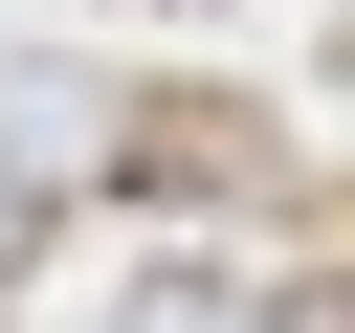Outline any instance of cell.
Returning a JSON list of instances; mask_svg holds the SVG:
<instances>
[{"label":"cell","instance_id":"6da1fadb","mask_svg":"<svg viewBox=\"0 0 355 333\" xmlns=\"http://www.w3.org/2000/svg\"><path fill=\"white\" fill-rule=\"evenodd\" d=\"M133 155V111L89 89V67H0V200H67V178H111Z\"/></svg>","mask_w":355,"mask_h":333},{"label":"cell","instance_id":"7a4b0ae2","mask_svg":"<svg viewBox=\"0 0 355 333\" xmlns=\"http://www.w3.org/2000/svg\"><path fill=\"white\" fill-rule=\"evenodd\" d=\"M111 333H266V311H244V289H133Z\"/></svg>","mask_w":355,"mask_h":333},{"label":"cell","instance_id":"3957f363","mask_svg":"<svg viewBox=\"0 0 355 333\" xmlns=\"http://www.w3.org/2000/svg\"><path fill=\"white\" fill-rule=\"evenodd\" d=\"M266 333H355V266H311V289H288V311H266Z\"/></svg>","mask_w":355,"mask_h":333},{"label":"cell","instance_id":"277c9868","mask_svg":"<svg viewBox=\"0 0 355 333\" xmlns=\"http://www.w3.org/2000/svg\"><path fill=\"white\" fill-rule=\"evenodd\" d=\"M0 289H22V200H0Z\"/></svg>","mask_w":355,"mask_h":333}]
</instances>
